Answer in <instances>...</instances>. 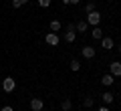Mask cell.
Listing matches in <instances>:
<instances>
[{"mask_svg": "<svg viewBox=\"0 0 121 111\" xmlns=\"http://www.w3.org/2000/svg\"><path fill=\"white\" fill-rule=\"evenodd\" d=\"M109 73H111L113 77H121V61H113L111 65H109Z\"/></svg>", "mask_w": 121, "mask_h": 111, "instance_id": "5", "label": "cell"}, {"mask_svg": "<svg viewBox=\"0 0 121 111\" xmlns=\"http://www.w3.org/2000/svg\"><path fill=\"white\" fill-rule=\"evenodd\" d=\"M85 20L89 22L91 26H99V24H101V12L93 10V12H89V14H87V18H85Z\"/></svg>", "mask_w": 121, "mask_h": 111, "instance_id": "2", "label": "cell"}, {"mask_svg": "<svg viewBox=\"0 0 121 111\" xmlns=\"http://www.w3.org/2000/svg\"><path fill=\"white\" fill-rule=\"evenodd\" d=\"M79 2H81V0H63V4H67V6H69V4H79Z\"/></svg>", "mask_w": 121, "mask_h": 111, "instance_id": "20", "label": "cell"}, {"mask_svg": "<svg viewBox=\"0 0 121 111\" xmlns=\"http://www.w3.org/2000/svg\"><path fill=\"white\" fill-rule=\"evenodd\" d=\"M97 111H111V109H109L107 105H103V107H99V109H97Z\"/></svg>", "mask_w": 121, "mask_h": 111, "instance_id": "22", "label": "cell"}, {"mask_svg": "<svg viewBox=\"0 0 121 111\" xmlns=\"http://www.w3.org/2000/svg\"><path fill=\"white\" fill-rule=\"evenodd\" d=\"M71 107H73L71 99H63V103H60V109H63V111H71Z\"/></svg>", "mask_w": 121, "mask_h": 111, "instance_id": "14", "label": "cell"}, {"mask_svg": "<svg viewBox=\"0 0 121 111\" xmlns=\"http://www.w3.org/2000/svg\"><path fill=\"white\" fill-rule=\"evenodd\" d=\"M101 101H103L105 105H111V103L115 101V95H113L111 91H105V93H101Z\"/></svg>", "mask_w": 121, "mask_h": 111, "instance_id": "8", "label": "cell"}, {"mask_svg": "<svg viewBox=\"0 0 121 111\" xmlns=\"http://www.w3.org/2000/svg\"><path fill=\"white\" fill-rule=\"evenodd\" d=\"M63 39H65V43H75L77 40V28H75V24H69L65 30V34H63Z\"/></svg>", "mask_w": 121, "mask_h": 111, "instance_id": "1", "label": "cell"}, {"mask_svg": "<svg viewBox=\"0 0 121 111\" xmlns=\"http://www.w3.org/2000/svg\"><path fill=\"white\" fill-rule=\"evenodd\" d=\"M69 67H71V71H79V69H81V63H79L77 59H73V61L69 63Z\"/></svg>", "mask_w": 121, "mask_h": 111, "instance_id": "17", "label": "cell"}, {"mask_svg": "<svg viewBox=\"0 0 121 111\" xmlns=\"http://www.w3.org/2000/svg\"><path fill=\"white\" fill-rule=\"evenodd\" d=\"M93 10H97V4H95V2H87V4H85V12L89 14V12H93Z\"/></svg>", "mask_w": 121, "mask_h": 111, "instance_id": "16", "label": "cell"}, {"mask_svg": "<svg viewBox=\"0 0 121 111\" xmlns=\"http://www.w3.org/2000/svg\"><path fill=\"white\" fill-rule=\"evenodd\" d=\"M81 55L85 57V59H95L97 51H95V47H83L81 49Z\"/></svg>", "mask_w": 121, "mask_h": 111, "instance_id": "7", "label": "cell"}, {"mask_svg": "<svg viewBox=\"0 0 121 111\" xmlns=\"http://www.w3.org/2000/svg\"><path fill=\"white\" fill-rule=\"evenodd\" d=\"M117 51H119V53H121V43H119V44H117Z\"/></svg>", "mask_w": 121, "mask_h": 111, "instance_id": "23", "label": "cell"}, {"mask_svg": "<svg viewBox=\"0 0 121 111\" xmlns=\"http://www.w3.org/2000/svg\"><path fill=\"white\" fill-rule=\"evenodd\" d=\"M63 28V24H60V20H51V32H59V30Z\"/></svg>", "mask_w": 121, "mask_h": 111, "instance_id": "13", "label": "cell"}, {"mask_svg": "<svg viewBox=\"0 0 121 111\" xmlns=\"http://www.w3.org/2000/svg\"><path fill=\"white\" fill-rule=\"evenodd\" d=\"M75 28H77V32H87L89 22H87V20H79V22H75Z\"/></svg>", "mask_w": 121, "mask_h": 111, "instance_id": "11", "label": "cell"}, {"mask_svg": "<svg viewBox=\"0 0 121 111\" xmlns=\"http://www.w3.org/2000/svg\"><path fill=\"white\" fill-rule=\"evenodd\" d=\"M59 34L56 32H47V36H44V43L48 44V47H56V44H59Z\"/></svg>", "mask_w": 121, "mask_h": 111, "instance_id": "4", "label": "cell"}, {"mask_svg": "<svg viewBox=\"0 0 121 111\" xmlns=\"http://www.w3.org/2000/svg\"><path fill=\"white\" fill-rule=\"evenodd\" d=\"M43 107H44V101L40 97H32L30 99V109L32 111H43Z\"/></svg>", "mask_w": 121, "mask_h": 111, "instance_id": "6", "label": "cell"}, {"mask_svg": "<svg viewBox=\"0 0 121 111\" xmlns=\"http://www.w3.org/2000/svg\"><path fill=\"white\" fill-rule=\"evenodd\" d=\"M113 83H115V77H113L111 73H107V75H103V77H101V85H105V87H111Z\"/></svg>", "mask_w": 121, "mask_h": 111, "instance_id": "10", "label": "cell"}, {"mask_svg": "<svg viewBox=\"0 0 121 111\" xmlns=\"http://www.w3.org/2000/svg\"><path fill=\"white\" fill-rule=\"evenodd\" d=\"M83 105H85L87 109H91V107L95 105V99H93V97H85V99H83Z\"/></svg>", "mask_w": 121, "mask_h": 111, "instance_id": "15", "label": "cell"}, {"mask_svg": "<svg viewBox=\"0 0 121 111\" xmlns=\"http://www.w3.org/2000/svg\"><path fill=\"white\" fill-rule=\"evenodd\" d=\"M113 44H115V43H113L111 36H103V39H101V49H105V51H111Z\"/></svg>", "mask_w": 121, "mask_h": 111, "instance_id": "9", "label": "cell"}, {"mask_svg": "<svg viewBox=\"0 0 121 111\" xmlns=\"http://www.w3.org/2000/svg\"><path fill=\"white\" fill-rule=\"evenodd\" d=\"M91 36L95 40H101L103 39V30H101V26H93V30H91Z\"/></svg>", "mask_w": 121, "mask_h": 111, "instance_id": "12", "label": "cell"}, {"mask_svg": "<svg viewBox=\"0 0 121 111\" xmlns=\"http://www.w3.org/2000/svg\"><path fill=\"white\" fill-rule=\"evenodd\" d=\"M39 4L43 6V8H48V6H51V0H39Z\"/></svg>", "mask_w": 121, "mask_h": 111, "instance_id": "19", "label": "cell"}, {"mask_svg": "<svg viewBox=\"0 0 121 111\" xmlns=\"http://www.w3.org/2000/svg\"><path fill=\"white\" fill-rule=\"evenodd\" d=\"M2 89H4V93H12V91L16 89V81H14L12 77H4V81H2Z\"/></svg>", "mask_w": 121, "mask_h": 111, "instance_id": "3", "label": "cell"}, {"mask_svg": "<svg viewBox=\"0 0 121 111\" xmlns=\"http://www.w3.org/2000/svg\"><path fill=\"white\" fill-rule=\"evenodd\" d=\"M28 0H12V8H20V6H24Z\"/></svg>", "mask_w": 121, "mask_h": 111, "instance_id": "18", "label": "cell"}, {"mask_svg": "<svg viewBox=\"0 0 121 111\" xmlns=\"http://www.w3.org/2000/svg\"><path fill=\"white\" fill-rule=\"evenodd\" d=\"M0 111H14V109H12V107H10V105H4V107H2V109H0Z\"/></svg>", "mask_w": 121, "mask_h": 111, "instance_id": "21", "label": "cell"}]
</instances>
